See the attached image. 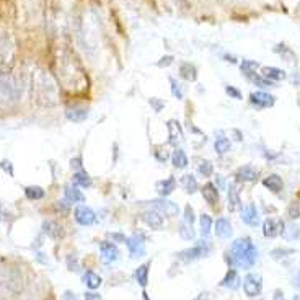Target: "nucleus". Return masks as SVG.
<instances>
[{
	"label": "nucleus",
	"mask_w": 300,
	"mask_h": 300,
	"mask_svg": "<svg viewBox=\"0 0 300 300\" xmlns=\"http://www.w3.org/2000/svg\"><path fill=\"white\" fill-rule=\"evenodd\" d=\"M258 251L256 246L253 245L251 238L245 237L240 240H235L230 250V261L237 264L242 269H250L256 263Z\"/></svg>",
	"instance_id": "f257e3e1"
},
{
	"label": "nucleus",
	"mask_w": 300,
	"mask_h": 300,
	"mask_svg": "<svg viewBox=\"0 0 300 300\" xmlns=\"http://www.w3.org/2000/svg\"><path fill=\"white\" fill-rule=\"evenodd\" d=\"M23 291V276L16 266L0 268V296L16 297Z\"/></svg>",
	"instance_id": "f03ea898"
},
{
	"label": "nucleus",
	"mask_w": 300,
	"mask_h": 300,
	"mask_svg": "<svg viewBox=\"0 0 300 300\" xmlns=\"http://www.w3.org/2000/svg\"><path fill=\"white\" fill-rule=\"evenodd\" d=\"M34 100L41 106H56L57 104V88L49 75H38L34 80Z\"/></svg>",
	"instance_id": "7ed1b4c3"
},
{
	"label": "nucleus",
	"mask_w": 300,
	"mask_h": 300,
	"mask_svg": "<svg viewBox=\"0 0 300 300\" xmlns=\"http://www.w3.org/2000/svg\"><path fill=\"white\" fill-rule=\"evenodd\" d=\"M210 250H212V246H210L209 242H205V240H204V242H199L194 246H191V248L180 251L178 258H180V260H183V261L199 260V258H202V256H207L210 253Z\"/></svg>",
	"instance_id": "20e7f679"
},
{
	"label": "nucleus",
	"mask_w": 300,
	"mask_h": 300,
	"mask_svg": "<svg viewBox=\"0 0 300 300\" xmlns=\"http://www.w3.org/2000/svg\"><path fill=\"white\" fill-rule=\"evenodd\" d=\"M263 289V281H261V276L260 274H255V273H250L245 276L243 279V291L246 296L250 297H256L261 294Z\"/></svg>",
	"instance_id": "39448f33"
},
{
	"label": "nucleus",
	"mask_w": 300,
	"mask_h": 300,
	"mask_svg": "<svg viewBox=\"0 0 300 300\" xmlns=\"http://www.w3.org/2000/svg\"><path fill=\"white\" fill-rule=\"evenodd\" d=\"M284 233V222L281 219H266L263 223V235L268 238H274Z\"/></svg>",
	"instance_id": "423d86ee"
},
{
	"label": "nucleus",
	"mask_w": 300,
	"mask_h": 300,
	"mask_svg": "<svg viewBox=\"0 0 300 300\" xmlns=\"http://www.w3.org/2000/svg\"><path fill=\"white\" fill-rule=\"evenodd\" d=\"M152 207H154L155 210H158L160 214H165L168 217L178 215V205L172 201H168V199H165V198L154 199V201H152Z\"/></svg>",
	"instance_id": "0eeeda50"
},
{
	"label": "nucleus",
	"mask_w": 300,
	"mask_h": 300,
	"mask_svg": "<svg viewBox=\"0 0 300 300\" xmlns=\"http://www.w3.org/2000/svg\"><path fill=\"white\" fill-rule=\"evenodd\" d=\"M74 217L80 225H85V227L92 225V223H95V220H97L95 212H93L90 207H87V205H79V207L75 209Z\"/></svg>",
	"instance_id": "6e6552de"
},
{
	"label": "nucleus",
	"mask_w": 300,
	"mask_h": 300,
	"mask_svg": "<svg viewBox=\"0 0 300 300\" xmlns=\"http://www.w3.org/2000/svg\"><path fill=\"white\" fill-rule=\"evenodd\" d=\"M126 243L129 246V251L134 258H140L145 255V242L140 235H132V237L126 238Z\"/></svg>",
	"instance_id": "1a4fd4ad"
},
{
	"label": "nucleus",
	"mask_w": 300,
	"mask_h": 300,
	"mask_svg": "<svg viewBox=\"0 0 300 300\" xmlns=\"http://www.w3.org/2000/svg\"><path fill=\"white\" fill-rule=\"evenodd\" d=\"M100 251H101V261L106 263V264H111L114 263L117 258H119V250H117V246L111 242H104L100 246Z\"/></svg>",
	"instance_id": "9d476101"
},
{
	"label": "nucleus",
	"mask_w": 300,
	"mask_h": 300,
	"mask_svg": "<svg viewBox=\"0 0 300 300\" xmlns=\"http://www.w3.org/2000/svg\"><path fill=\"white\" fill-rule=\"evenodd\" d=\"M250 101L251 104H255L256 108H269L274 104V97L266 92H255L250 95Z\"/></svg>",
	"instance_id": "9b49d317"
},
{
	"label": "nucleus",
	"mask_w": 300,
	"mask_h": 300,
	"mask_svg": "<svg viewBox=\"0 0 300 300\" xmlns=\"http://www.w3.org/2000/svg\"><path fill=\"white\" fill-rule=\"evenodd\" d=\"M242 220L250 227H256L260 223V215H258V209L255 204H248L242 210Z\"/></svg>",
	"instance_id": "f8f14e48"
},
{
	"label": "nucleus",
	"mask_w": 300,
	"mask_h": 300,
	"mask_svg": "<svg viewBox=\"0 0 300 300\" xmlns=\"http://www.w3.org/2000/svg\"><path fill=\"white\" fill-rule=\"evenodd\" d=\"M258 176V170L255 167H251V165H243V167H240L237 172H235V180L237 181H255Z\"/></svg>",
	"instance_id": "ddd939ff"
},
{
	"label": "nucleus",
	"mask_w": 300,
	"mask_h": 300,
	"mask_svg": "<svg viewBox=\"0 0 300 300\" xmlns=\"http://www.w3.org/2000/svg\"><path fill=\"white\" fill-rule=\"evenodd\" d=\"M142 217H144V222L150 228H154V230H158V228H162V225H163V217L155 209L154 210H145Z\"/></svg>",
	"instance_id": "4468645a"
},
{
	"label": "nucleus",
	"mask_w": 300,
	"mask_h": 300,
	"mask_svg": "<svg viewBox=\"0 0 300 300\" xmlns=\"http://www.w3.org/2000/svg\"><path fill=\"white\" fill-rule=\"evenodd\" d=\"M201 191H202L205 202H209L210 205L219 202V190H217V186L214 183H205Z\"/></svg>",
	"instance_id": "2eb2a0df"
},
{
	"label": "nucleus",
	"mask_w": 300,
	"mask_h": 300,
	"mask_svg": "<svg viewBox=\"0 0 300 300\" xmlns=\"http://www.w3.org/2000/svg\"><path fill=\"white\" fill-rule=\"evenodd\" d=\"M232 223L227 219H217L215 222V235L219 238H230L232 237Z\"/></svg>",
	"instance_id": "dca6fc26"
},
{
	"label": "nucleus",
	"mask_w": 300,
	"mask_h": 300,
	"mask_svg": "<svg viewBox=\"0 0 300 300\" xmlns=\"http://www.w3.org/2000/svg\"><path fill=\"white\" fill-rule=\"evenodd\" d=\"M242 207V202H240V194H238V188L235 183L228 185V209L235 212Z\"/></svg>",
	"instance_id": "f3484780"
},
{
	"label": "nucleus",
	"mask_w": 300,
	"mask_h": 300,
	"mask_svg": "<svg viewBox=\"0 0 300 300\" xmlns=\"http://www.w3.org/2000/svg\"><path fill=\"white\" fill-rule=\"evenodd\" d=\"M67 119L72 121V122H84L87 117H88V109L87 108H79V106H74V108H69L67 109Z\"/></svg>",
	"instance_id": "a211bd4d"
},
{
	"label": "nucleus",
	"mask_w": 300,
	"mask_h": 300,
	"mask_svg": "<svg viewBox=\"0 0 300 300\" xmlns=\"http://www.w3.org/2000/svg\"><path fill=\"white\" fill-rule=\"evenodd\" d=\"M263 185L266 186L269 191L279 193L282 190V186H284V181H282V178H281V176H278V175H269V176H266V178L263 180Z\"/></svg>",
	"instance_id": "6ab92c4d"
},
{
	"label": "nucleus",
	"mask_w": 300,
	"mask_h": 300,
	"mask_svg": "<svg viewBox=\"0 0 300 300\" xmlns=\"http://www.w3.org/2000/svg\"><path fill=\"white\" fill-rule=\"evenodd\" d=\"M175 185H176L175 178H173V176H170V178H167V180L158 181V183H157V191L160 193L162 198H165L175 190Z\"/></svg>",
	"instance_id": "aec40b11"
},
{
	"label": "nucleus",
	"mask_w": 300,
	"mask_h": 300,
	"mask_svg": "<svg viewBox=\"0 0 300 300\" xmlns=\"http://www.w3.org/2000/svg\"><path fill=\"white\" fill-rule=\"evenodd\" d=\"M222 287H228V289H237V287L240 286V278H238V273L235 271V269H230L225 278H223V281L220 282Z\"/></svg>",
	"instance_id": "412c9836"
},
{
	"label": "nucleus",
	"mask_w": 300,
	"mask_h": 300,
	"mask_svg": "<svg viewBox=\"0 0 300 300\" xmlns=\"http://www.w3.org/2000/svg\"><path fill=\"white\" fill-rule=\"evenodd\" d=\"M149 268H150V263H145L142 266H139L136 269V273H134V278H136L139 286L145 287L147 282H149Z\"/></svg>",
	"instance_id": "4be33fe9"
},
{
	"label": "nucleus",
	"mask_w": 300,
	"mask_h": 300,
	"mask_svg": "<svg viewBox=\"0 0 300 300\" xmlns=\"http://www.w3.org/2000/svg\"><path fill=\"white\" fill-rule=\"evenodd\" d=\"M43 228H44V232L48 233L49 237H52V238H61L62 235H64V230H62V227L59 225V223L52 222V220H48V222H44V223H43Z\"/></svg>",
	"instance_id": "5701e85b"
},
{
	"label": "nucleus",
	"mask_w": 300,
	"mask_h": 300,
	"mask_svg": "<svg viewBox=\"0 0 300 300\" xmlns=\"http://www.w3.org/2000/svg\"><path fill=\"white\" fill-rule=\"evenodd\" d=\"M84 282H85V286L88 287V289H98L103 281L98 274H95L93 271H87L84 274Z\"/></svg>",
	"instance_id": "b1692460"
},
{
	"label": "nucleus",
	"mask_w": 300,
	"mask_h": 300,
	"mask_svg": "<svg viewBox=\"0 0 300 300\" xmlns=\"http://www.w3.org/2000/svg\"><path fill=\"white\" fill-rule=\"evenodd\" d=\"M172 162H173V167L175 168H178V170H181V168H186V165H188V157H186V154L181 149H176L175 152H173V155H172Z\"/></svg>",
	"instance_id": "393cba45"
},
{
	"label": "nucleus",
	"mask_w": 300,
	"mask_h": 300,
	"mask_svg": "<svg viewBox=\"0 0 300 300\" xmlns=\"http://www.w3.org/2000/svg\"><path fill=\"white\" fill-rule=\"evenodd\" d=\"M167 126H168V132H170V142H176V140H180L183 137V132H181L178 121H170Z\"/></svg>",
	"instance_id": "a878e982"
},
{
	"label": "nucleus",
	"mask_w": 300,
	"mask_h": 300,
	"mask_svg": "<svg viewBox=\"0 0 300 300\" xmlns=\"http://www.w3.org/2000/svg\"><path fill=\"white\" fill-rule=\"evenodd\" d=\"M66 199L70 202H84V194H82L77 188L74 186H67L66 188Z\"/></svg>",
	"instance_id": "bb28decb"
},
{
	"label": "nucleus",
	"mask_w": 300,
	"mask_h": 300,
	"mask_svg": "<svg viewBox=\"0 0 300 300\" xmlns=\"http://www.w3.org/2000/svg\"><path fill=\"white\" fill-rule=\"evenodd\" d=\"M181 185H183V188L190 194L198 191V181L193 175H183V178H181Z\"/></svg>",
	"instance_id": "cd10ccee"
},
{
	"label": "nucleus",
	"mask_w": 300,
	"mask_h": 300,
	"mask_svg": "<svg viewBox=\"0 0 300 300\" xmlns=\"http://www.w3.org/2000/svg\"><path fill=\"white\" fill-rule=\"evenodd\" d=\"M199 225H201V235L202 237H207V235L210 233V228H212V225H214V222H212V219H210V215L202 214L201 217H199Z\"/></svg>",
	"instance_id": "c85d7f7f"
},
{
	"label": "nucleus",
	"mask_w": 300,
	"mask_h": 300,
	"mask_svg": "<svg viewBox=\"0 0 300 300\" xmlns=\"http://www.w3.org/2000/svg\"><path fill=\"white\" fill-rule=\"evenodd\" d=\"M263 74H264V77L271 79V80H282V79H286L284 70L276 69V67H264L263 69Z\"/></svg>",
	"instance_id": "c756f323"
},
{
	"label": "nucleus",
	"mask_w": 300,
	"mask_h": 300,
	"mask_svg": "<svg viewBox=\"0 0 300 300\" xmlns=\"http://www.w3.org/2000/svg\"><path fill=\"white\" fill-rule=\"evenodd\" d=\"M74 183L82 188H90L92 186V178L85 172H77L74 175Z\"/></svg>",
	"instance_id": "7c9ffc66"
},
{
	"label": "nucleus",
	"mask_w": 300,
	"mask_h": 300,
	"mask_svg": "<svg viewBox=\"0 0 300 300\" xmlns=\"http://www.w3.org/2000/svg\"><path fill=\"white\" fill-rule=\"evenodd\" d=\"M214 149H215V152H217L219 155L227 154V152L230 150V140H228V139H223V137L217 139L215 144H214Z\"/></svg>",
	"instance_id": "2f4dec72"
},
{
	"label": "nucleus",
	"mask_w": 300,
	"mask_h": 300,
	"mask_svg": "<svg viewBox=\"0 0 300 300\" xmlns=\"http://www.w3.org/2000/svg\"><path fill=\"white\" fill-rule=\"evenodd\" d=\"M13 100V92H11V88L5 84V82H0V101L7 103V101H11Z\"/></svg>",
	"instance_id": "473e14b6"
},
{
	"label": "nucleus",
	"mask_w": 300,
	"mask_h": 300,
	"mask_svg": "<svg viewBox=\"0 0 300 300\" xmlns=\"http://www.w3.org/2000/svg\"><path fill=\"white\" fill-rule=\"evenodd\" d=\"M25 193H26L28 199H43L44 198V190L41 186H28Z\"/></svg>",
	"instance_id": "72a5a7b5"
},
{
	"label": "nucleus",
	"mask_w": 300,
	"mask_h": 300,
	"mask_svg": "<svg viewBox=\"0 0 300 300\" xmlns=\"http://www.w3.org/2000/svg\"><path fill=\"white\" fill-rule=\"evenodd\" d=\"M181 77L186 79V80H194L196 79V69H194L191 64H183L181 66Z\"/></svg>",
	"instance_id": "f704fd0d"
},
{
	"label": "nucleus",
	"mask_w": 300,
	"mask_h": 300,
	"mask_svg": "<svg viewBox=\"0 0 300 300\" xmlns=\"http://www.w3.org/2000/svg\"><path fill=\"white\" fill-rule=\"evenodd\" d=\"M180 235H181V238L183 240H193L194 238V230H193V227L190 225V223H183V225L180 227Z\"/></svg>",
	"instance_id": "c9c22d12"
},
{
	"label": "nucleus",
	"mask_w": 300,
	"mask_h": 300,
	"mask_svg": "<svg viewBox=\"0 0 300 300\" xmlns=\"http://www.w3.org/2000/svg\"><path fill=\"white\" fill-rule=\"evenodd\" d=\"M198 170H199V173H201L202 176H210V175H212V172H214L212 163L207 162V160H202L201 163H199Z\"/></svg>",
	"instance_id": "e433bc0d"
},
{
	"label": "nucleus",
	"mask_w": 300,
	"mask_h": 300,
	"mask_svg": "<svg viewBox=\"0 0 300 300\" xmlns=\"http://www.w3.org/2000/svg\"><path fill=\"white\" fill-rule=\"evenodd\" d=\"M284 237L287 240H292V238H299L300 237V227L299 225H291L289 228H284Z\"/></svg>",
	"instance_id": "4c0bfd02"
},
{
	"label": "nucleus",
	"mask_w": 300,
	"mask_h": 300,
	"mask_svg": "<svg viewBox=\"0 0 300 300\" xmlns=\"http://www.w3.org/2000/svg\"><path fill=\"white\" fill-rule=\"evenodd\" d=\"M250 79L255 82L256 85H260V87H273V82L271 80H268V79H261L260 75H256V74H253V75H250Z\"/></svg>",
	"instance_id": "58836bf2"
},
{
	"label": "nucleus",
	"mask_w": 300,
	"mask_h": 300,
	"mask_svg": "<svg viewBox=\"0 0 300 300\" xmlns=\"http://www.w3.org/2000/svg\"><path fill=\"white\" fill-rule=\"evenodd\" d=\"M185 222L190 223V225H193V222H194V210L190 204L185 207Z\"/></svg>",
	"instance_id": "ea45409f"
},
{
	"label": "nucleus",
	"mask_w": 300,
	"mask_h": 300,
	"mask_svg": "<svg viewBox=\"0 0 300 300\" xmlns=\"http://www.w3.org/2000/svg\"><path fill=\"white\" fill-rule=\"evenodd\" d=\"M291 253H294V251L292 250H273L271 256L274 258V260H279V258H284L287 255H291Z\"/></svg>",
	"instance_id": "a19ab883"
},
{
	"label": "nucleus",
	"mask_w": 300,
	"mask_h": 300,
	"mask_svg": "<svg viewBox=\"0 0 300 300\" xmlns=\"http://www.w3.org/2000/svg\"><path fill=\"white\" fill-rule=\"evenodd\" d=\"M225 92H227L232 98H235V100H240V98H242V92L237 90V88H235V87H227V88H225Z\"/></svg>",
	"instance_id": "79ce46f5"
},
{
	"label": "nucleus",
	"mask_w": 300,
	"mask_h": 300,
	"mask_svg": "<svg viewBox=\"0 0 300 300\" xmlns=\"http://www.w3.org/2000/svg\"><path fill=\"white\" fill-rule=\"evenodd\" d=\"M172 92H173V95L176 97V98H178V100H181V98H183V93H181V88L178 87V84H176V82L172 79Z\"/></svg>",
	"instance_id": "37998d69"
},
{
	"label": "nucleus",
	"mask_w": 300,
	"mask_h": 300,
	"mask_svg": "<svg viewBox=\"0 0 300 300\" xmlns=\"http://www.w3.org/2000/svg\"><path fill=\"white\" fill-rule=\"evenodd\" d=\"M150 104L154 106V109L158 113V111L162 109V106H165V101H160V100H157V98H150Z\"/></svg>",
	"instance_id": "c03bdc74"
},
{
	"label": "nucleus",
	"mask_w": 300,
	"mask_h": 300,
	"mask_svg": "<svg viewBox=\"0 0 300 300\" xmlns=\"http://www.w3.org/2000/svg\"><path fill=\"white\" fill-rule=\"evenodd\" d=\"M85 300H103V297L100 296L98 292H92V291H88V292H85Z\"/></svg>",
	"instance_id": "a18cd8bd"
},
{
	"label": "nucleus",
	"mask_w": 300,
	"mask_h": 300,
	"mask_svg": "<svg viewBox=\"0 0 300 300\" xmlns=\"http://www.w3.org/2000/svg\"><path fill=\"white\" fill-rule=\"evenodd\" d=\"M155 157L158 158V160H160V162H165V160H167V158H168V154H167V152H158V150H155Z\"/></svg>",
	"instance_id": "49530a36"
},
{
	"label": "nucleus",
	"mask_w": 300,
	"mask_h": 300,
	"mask_svg": "<svg viewBox=\"0 0 300 300\" xmlns=\"http://www.w3.org/2000/svg\"><path fill=\"white\" fill-rule=\"evenodd\" d=\"M64 300H79V299H77V296H75L74 292L66 291V292H64Z\"/></svg>",
	"instance_id": "de8ad7c7"
},
{
	"label": "nucleus",
	"mask_w": 300,
	"mask_h": 300,
	"mask_svg": "<svg viewBox=\"0 0 300 300\" xmlns=\"http://www.w3.org/2000/svg\"><path fill=\"white\" fill-rule=\"evenodd\" d=\"M70 167L75 168V170H79L82 167V165H80V158H74V160H70Z\"/></svg>",
	"instance_id": "09e8293b"
},
{
	"label": "nucleus",
	"mask_w": 300,
	"mask_h": 300,
	"mask_svg": "<svg viewBox=\"0 0 300 300\" xmlns=\"http://www.w3.org/2000/svg\"><path fill=\"white\" fill-rule=\"evenodd\" d=\"M193 300H210V297H209L207 292H202V294H199V296L196 299H193Z\"/></svg>",
	"instance_id": "8fccbe9b"
},
{
	"label": "nucleus",
	"mask_w": 300,
	"mask_h": 300,
	"mask_svg": "<svg viewBox=\"0 0 300 300\" xmlns=\"http://www.w3.org/2000/svg\"><path fill=\"white\" fill-rule=\"evenodd\" d=\"M274 300H286V299H284V294H282V291L278 289V291L274 292Z\"/></svg>",
	"instance_id": "3c124183"
},
{
	"label": "nucleus",
	"mask_w": 300,
	"mask_h": 300,
	"mask_svg": "<svg viewBox=\"0 0 300 300\" xmlns=\"http://www.w3.org/2000/svg\"><path fill=\"white\" fill-rule=\"evenodd\" d=\"M2 167L7 170L8 168V173L10 175H13V170H11V167H10V162H2Z\"/></svg>",
	"instance_id": "603ef678"
},
{
	"label": "nucleus",
	"mask_w": 300,
	"mask_h": 300,
	"mask_svg": "<svg viewBox=\"0 0 300 300\" xmlns=\"http://www.w3.org/2000/svg\"><path fill=\"white\" fill-rule=\"evenodd\" d=\"M111 237H113V238H117V240H121V242H124V237H122V235H119V233H113V235H111Z\"/></svg>",
	"instance_id": "864d4df0"
},
{
	"label": "nucleus",
	"mask_w": 300,
	"mask_h": 300,
	"mask_svg": "<svg viewBox=\"0 0 300 300\" xmlns=\"http://www.w3.org/2000/svg\"><path fill=\"white\" fill-rule=\"evenodd\" d=\"M142 294H144V300H150L149 296H147V292H142Z\"/></svg>",
	"instance_id": "5fc2aeb1"
},
{
	"label": "nucleus",
	"mask_w": 300,
	"mask_h": 300,
	"mask_svg": "<svg viewBox=\"0 0 300 300\" xmlns=\"http://www.w3.org/2000/svg\"><path fill=\"white\" fill-rule=\"evenodd\" d=\"M296 286H297V287H299V289H300V278H299V279L296 281Z\"/></svg>",
	"instance_id": "6e6d98bb"
},
{
	"label": "nucleus",
	"mask_w": 300,
	"mask_h": 300,
	"mask_svg": "<svg viewBox=\"0 0 300 300\" xmlns=\"http://www.w3.org/2000/svg\"><path fill=\"white\" fill-rule=\"evenodd\" d=\"M294 300H300V296H296V297H294Z\"/></svg>",
	"instance_id": "4d7b16f0"
}]
</instances>
